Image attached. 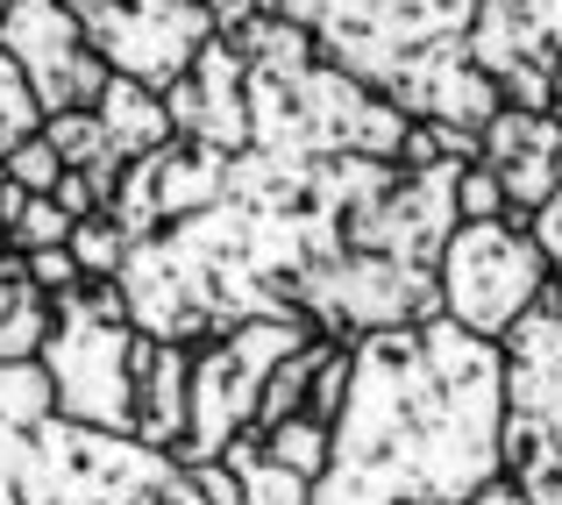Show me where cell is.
<instances>
[{
    "instance_id": "cell-1",
    "label": "cell",
    "mask_w": 562,
    "mask_h": 505,
    "mask_svg": "<svg viewBox=\"0 0 562 505\" xmlns=\"http://www.w3.org/2000/svg\"><path fill=\"white\" fill-rule=\"evenodd\" d=\"M36 363L50 370L57 420L93 427V435H128V420H136V321H128V300L114 278H86V285L57 292Z\"/></svg>"
},
{
    "instance_id": "cell-2",
    "label": "cell",
    "mask_w": 562,
    "mask_h": 505,
    "mask_svg": "<svg viewBox=\"0 0 562 505\" xmlns=\"http://www.w3.org/2000/svg\"><path fill=\"white\" fill-rule=\"evenodd\" d=\"M271 14L300 22L328 65L384 93L398 71L463 50L477 0H271Z\"/></svg>"
},
{
    "instance_id": "cell-3",
    "label": "cell",
    "mask_w": 562,
    "mask_h": 505,
    "mask_svg": "<svg viewBox=\"0 0 562 505\" xmlns=\"http://www.w3.org/2000/svg\"><path fill=\"white\" fill-rule=\"evenodd\" d=\"M549 285V257L527 228L513 221H456L449 243L435 257V292L441 321H456L463 335L498 341Z\"/></svg>"
},
{
    "instance_id": "cell-4",
    "label": "cell",
    "mask_w": 562,
    "mask_h": 505,
    "mask_svg": "<svg viewBox=\"0 0 562 505\" xmlns=\"http://www.w3.org/2000/svg\"><path fill=\"white\" fill-rule=\"evenodd\" d=\"M79 14L86 43L100 50V65L122 71V79H143L165 93L171 79L200 57V43L214 36L200 0H65Z\"/></svg>"
},
{
    "instance_id": "cell-5",
    "label": "cell",
    "mask_w": 562,
    "mask_h": 505,
    "mask_svg": "<svg viewBox=\"0 0 562 505\" xmlns=\"http://www.w3.org/2000/svg\"><path fill=\"white\" fill-rule=\"evenodd\" d=\"M0 50L22 65L29 93H36L43 114H71V108H93L100 86H108V65L100 50L86 43L79 14L65 0H8L0 14Z\"/></svg>"
},
{
    "instance_id": "cell-6",
    "label": "cell",
    "mask_w": 562,
    "mask_h": 505,
    "mask_svg": "<svg viewBox=\"0 0 562 505\" xmlns=\"http://www.w3.org/2000/svg\"><path fill=\"white\" fill-rule=\"evenodd\" d=\"M221 186H228V150H214V143H200V136H171V143H157L150 157L122 165V178H114V192H108V214L122 221L128 243H150L171 221L206 214V206L221 200Z\"/></svg>"
},
{
    "instance_id": "cell-7",
    "label": "cell",
    "mask_w": 562,
    "mask_h": 505,
    "mask_svg": "<svg viewBox=\"0 0 562 505\" xmlns=\"http://www.w3.org/2000/svg\"><path fill=\"white\" fill-rule=\"evenodd\" d=\"M165 114L171 136H200L214 150H249V108H243V57L221 36L200 43V57L165 86Z\"/></svg>"
},
{
    "instance_id": "cell-8",
    "label": "cell",
    "mask_w": 562,
    "mask_h": 505,
    "mask_svg": "<svg viewBox=\"0 0 562 505\" xmlns=\"http://www.w3.org/2000/svg\"><path fill=\"white\" fill-rule=\"evenodd\" d=\"M186 378H192V349L136 335V420H128V435H136L143 449H165V456L179 449V435H186Z\"/></svg>"
},
{
    "instance_id": "cell-9",
    "label": "cell",
    "mask_w": 562,
    "mask_h": 505,
    "mask_svg": "<svg viewBox=\"0 0 562 505\" xmlns=\"http://www.w3.org/2000/svg\"><path fill=\"white\" fill-rule=\"evenodd\" d=\"M93 114H100V128H108V150L122 157V165H136V157L157 150V143H171L165 93H157V86H143V79H122V71H108Z\"/></svg>"
},
{
    "instance_id": "cell-10",
    "label": "cell",
    "mask_w": 562,
    "mask_h": 505,
    "mask_svg": "<svg viewBox=\"0 0 562 505\" xmlns=\"http://www.w3.org/2000/svg\"><path fill=\"white\" fill-rule=\"evenodd\" d=\"M257 456L271 470H285V478H300V484H321L328 463H335V435L321 420H306V413H292V420H278V427L257 435Z\"/></svg>"
},
{
    "instance_id": "cell-11",
    "label": "cell",
    "mask_w": 562,
    "mask_h": 505,
    "mask_svg": "<svg viewBox=\"0 0 562 505\" xmlns=\"http://www.w3.org/2000/svg\"><path fill=\"white\" fill-rule=\"evenodd\" d=\"M57 420L50 370L36 356H0V427H43Z\"/></svg>"
},
{
    "instance_id": "cell-12",
    "label": "cell",
    "mask_w": 562,
    "mask_h": 505,
    "mask_svg": "<svg viewBox=\"0 0 562 505\" xmlns=\"http://www.w3.org/2000/svg\"><path fill=\"white\" fill-rule=\"evenodd\" d=\"M43 143L57 150V165L65 171H93V165H122V157L108 150V128H100V114L93 108H71V114H43V128H36Z\"/></svg>"
},
{
    "instance_id": "cell-13",
    "label": "cell",
    "mask_w": 562,
    "mask_h": 505,
    "mask_svg": "<svg viewBox=\"0 0 562 505\" xmlns=\"http://www.w3.org/2000/svg\"><path fill=\"white\" fill-rule=\"evenodd\" d=\"M441 165H477V136L456 122H406L398 171H441Z\"/></svg>"
},
{
    "instance_id": "cell-14",
    "label": "cell",
    "mask_w": 562,
    "mask_h": 505,
    "mask_svg": "<svg viewBox=\"0 0 562 505\" xmlns=\"http://www.w3.org/2000/svg\"><path fill=\"white\" fill-rule=\"evenodd\" d=\"M65 249H71V263H79V278H114V271H122V257H128V235H122V221L100 206V214L71 221Z\"/></svg>"
},
{
    "instance_id": "cell-15",
    "label": "cell",
    "mask_w": 562,
    "mask_h": 505,
    "mask_svg": "<svg viewBox=\"0 0 562 505\" xmlns=\"http://www.w3.org/2000/svg\"><path fill=\"white\" fill-rule=\"evenodd\" d=\"M36 128H43V108H36V93H29L22 65H14V57L0 50V157H8L14 143H29Z\"/></svg>"
},
{
    "instance_id": "cell-16",
    "label": "cell",
    "mask_w": 562,
    "mask_h": 505,
    "mask_svg": "<svg viewBox=\"0 0 562 505\" xmlns=\"http://www.w3.org/2000/svg\"><path fill=\"white\" fill-rule=\"evenodd\" d=\"M65 235H71V221L57 214V200H50V192H29L22 214L0 228V243H8V249H57Z\"/></svg>"
},
{
    "instance_id": "cell-17",
    "label": "cell",
    "mask_w": 562,
    "mask_h": 505,
    "mask_svg": "<svg viewBox=\"0 0 562 505\" xmlns=\"http://www.w3.org/2000/svg\"><path fill=\"white\" fill-rule=\"evenodd\" d=\"M456 221H506V186H498L492 165L456 171Z\"/></svg>"
},
{
    "instance_id": "cell-18",
    "label": "cell",
    "mask_w": 562,
    "mask_h": 505,
    "mask_svg": "<svg viewBox=\"0 0 562 505\" xmlns=\"http://www.w3.org/2000/svg\"><path fill=\"white\" fill-rule=\"evenodd\" d=\"M57 171H65V165H57V150H50L43 136L14 143V150L0 157V178H8V186H22V192H50V186H57Z\"/></svg>"
},
{
    "instance_id": "cell-19",
    "label": "cell",
    "mask_w": 562,
    "mask_h": 505,
    "mask_svg": "<svg viewBox=\"0 0 562 505\" xmlns=\"http://www.w3.org/2000/svg\"><path fill=\"white\" fill-rule=\"evenodd\" d=\"M179 470H186V484H192L200 505H249V484L228 456H214V463H179Z\"/></svg>"
},
{
    "instance_id": "cell-20",
    "label": "cell",
    "mask_w": 562,
    "mask_h": 505,
    "mask_svg": "<svg viewBox=\"0 0 562 505\" xmlns=\"http://www.w3.org/2000/svg\"><path fill=\"white\" fill-rule=\"evenodd\" d=\"M22 278L43 292V300H57V292H71V285H86L79 278V263H71V249L57 243V249H22Z\"/></svg>"
},
{
    "instance_id": "cell-21",
    "label": "cell",
    "mask_w": 562,
    "mask_h": 505,
    "mask_svg": "<svg viewBox=\"0 0 562 505\" xmlns=\"http://www.w3.org/2000/svg\"><path fill=\"white\" fill-rule=\"evenodd\" d=\"M50 200H57V214H65V221H86V214H100V206H108V192L93 186V171H57Z\"/></svg>"
},
{
    "instance_id": "cell-22",
    "label": "cell",
    "mask_w": 562,
    "mask_h": 505,
    "mask_svg": "<svg viewBox=\"0 0 562 505\" xmlns=\"http://www.w3.org/2000/svg\"><path fill=\"white\" fill-rule=\"evenodd\" d=\"M527 235L541 243V257H549V271H562V186H555L549 200L535 206V221H527Z\"/></svg>"
},
{
    "instance_id": "cell-23",
    "label": "cell",
    "mask_w": 562,
    "mask_h": 505,
    "mask_svg": "<svg viewBox=\"0 0 562 505\" xmlns=\"http://www.w3.org/2000/svg\"><path fill=\"white\" fill-rule=\"evenodd\" d=\"M463 505H535V498L520 492V478H506V470H492V478H484V484H477V492H470Z\"/></svg>"
},
{
    "instance_id": "cell-24",
    "label": "cell",
    "mask_w": 562,
    "mask_h": 505,
    "mask_svg": "<svg viewBox=\"0 0 562 505\" xmlns=\"http://www.w3.org/2000/svg\"><path fill=\"white\" fill-rule=\"evenodd\" d=\"M549 79H555V93H562V50L549 57Z\"/></svg>"
},
{
    "instance_id": "cell-25",
    "label": "cell",
    "mask_w": 562,
    "mask_h": 505,
    "mask_svg": "<svg viewBox=\"0 0 562 505\" xmlns=\"http://www.w3.org/2000/svg\"><path fill=\"white\" fill-rule=\"evenodd\" d=\"M549 292H555V314H562V271H555V278H549Z\"/></svg>"
},
{
    "instance_id": "cell-26",
    "label": "cell",
    "mask_w": 562,
    "mask_h": 505,
    "mask_svg": "<svg viewBox=\"0 0 562 505\" xmlns=\"http://www.w3.org/2000/svg\"><path fill=\"white\" fill-rule=\"evenodd\" d=\"M0 14H8V0H0Z\"/></svg>"
}]
</instances>
